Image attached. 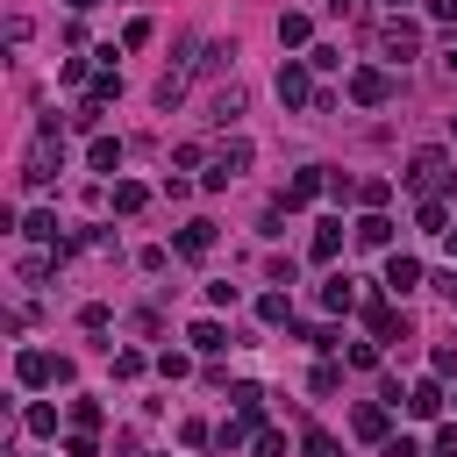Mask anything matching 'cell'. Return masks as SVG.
Returning <instances> with one entry per match:
<instances>
[{
  "label": "cell",
  "instance_id": "cell-25",
  "mask_svg": "<svg viewBox=\"0 0 457 457\" xmlns=\"http://www.w3.org/2000/svg\"><path fill=\"white\" fill-rule=\"evenodd\" d=\"M228 400H236V414H250V421H257V414H264V393H257V386H236V393H228Z\"/></svg>",
  "mask_w": 457,
  "mask_h": 457
},
{
  "label": "cell",
  "instance_id": "cell-28",
  "mask_svg": "<svg viewBox=\"0 0 457 457\" xmlns=\"http://www.w3.org/2000/svg\"><path fill=\"white\" fill-rule=\"evenodd\" d=\"M236 114H243V93H236V86H228V93H214V121H236Z\"/></svg>",
  "mask_w": 457,
  "mask_h": 457
},
{
  "label": "cell",
  "instance_id": "cell-23",
  "mask_svg": "<svg viewBox=\"0 0 457 457\" xmlns=\"http://www.w3.org/2000/svg\"><path fill=\"white\" fill-rule=\"evenodd\" d=\"M21 421H29V436H57V407H43V400H36Z\"/></svg>",
  "mask_w": 457,
  "mask_h": 457
},
{
  "label": "cell",
  "instance_id": "cell-26",
  "mask_svg": "<svg viewBox=\"0 0 457 457\" xmlns=\"http://www.w3.org/2000/svg\"><path fill=\"white\" fill-rule=\"evenodd\" d=\"M243 436H250V414H236V421H221V428H214V443H221V450H236Z\"/></svg>",
  "mask_w": 457,
  "mask_h": 457
},
{
  "label": "cell",
  "instance_id": "cell-27",
  "mask_svg": "<svg viewBox=\"0 0 457 457\" xmlns=\"http://www.w3.org/2000/svg\"><path fill=\"white\" fill-rule=\"evenodd\" d=\"M278 43H307V14H278Z\"/></svg>",
  "mask_w": 457,
  "mask_h": 457
},
{
  "label": "cell",
  "instance_id": "cell-6",
  "mask_svg": "<svg viewBox=\"0 0 457 457\" xmlns=\"http://www.w3.org/2000/svg\"><path fill=\"white\" fill-rule=\"evenodd\" d=\"M278 100H286V107H314V79H307V64H278Z\"/></svg>",
  "mask_w": 457,
  "mask_h": 457
},
{
  "label": "cell",
  "instance_id": "cell-30",
  "mask_svg": "<svg viewBox=\"0 0 457 457\" xmlns=\"http://www.w3.org/2000/svg\"><path fill=\"white\" fill-rule=\"evenodd\" d=\"M307 386H314V393H336V386H343V371H336V364H314V378H307Z\"/></svg>",
  "mask_w": 457,
  "mask_h": 457
},
{
  "label": "cell",
  "instance_id": "cell-15",
  "mask_svg": "<svg viewBox=\"0 0 457 457\" xmlns=\"http://www.w3.org/2000/svg\"><path fill=\"white\" fill-rule=\"evenodd\" d=\"M321 307H328V314H350V307H357V286H350V278L336 271V278L321 286Z\"/></svg>",
  "mask_w": 457,
  "mask_h": 457
},
{
  "label": "cell",
  "instance_id": "cell-10",
  "mask_svg": "<svg viewBox=\"0 0 457 457\" xmlns=\"http://www.w3.org/2000/svg\"><path fill=\"white\" fill-rule=\"evenodd\" d=\"M321 186H328L321 171H293V179H286V193H278V207H307V200H314Z\"/></svg>",
  "mask_w": 457,
  "mask_h": 457
},
{
  "label": "cell",
  "instance_id": "cell-16",
  "mask_svg": "<svg viewBox=\"0 0 457 457\" xmlns=\"http://www.w3.org/2000/svg\"><path fill=\"white\" fill-rule=\"evenodd\" d=\"M86 157H93V171H121V143H114V136H93Z\"/></svg>",
  "mask_w": 457,
  "mask_h": 457
},
{
  "label": "cell",
  "instance_id": "cell-7",
  "mask_svg": "<svg viewBox=\"0 0 457 457\" xmlns=\"http://www.w3.org/2000/svg\"><path fill=\"white\" fill-rule=\"evenodd\" d=\"M171 250H179V257H186V264H200V257H207V250H214V221H186V228H179V243H171Z\"/></svg>",
  "mask_w": 457,
  "mask_h": 457
},
{
  "label": "cell",
  "instance_id": "cell-29",
  "mask_svg": "<svg viewBox=\"0 0 457 457\" xmlns=\"http://www.w3.org/2000/svg\"><path fill=\"white\" fill-rule=\"evenodd\" d=\"M357 200H364V207H386V200H393V186H386V179H364V186H357Z\"/></svg>",
  "mask_w": 457,
  "mask_h": 457
},
{
  "label": "cell",
  "instance_id": "cell-21",
  "mask_svg": "<svg viewBox=\"0 0 457 457\" xmlns=\"http://www.w3.org/2000/svg\"><path fill=\"white\" fill-rule=\"evenodd\" d=\"M193 350H228V328L221 321H193Z\"/></svg>",
  "mask_w": 457,
  "mask_h": 457
},
{
  "label": "cell",
  "instance_id": "cell-9",
  "mask_svg": "<svg viewBox=\"0 0 457 457\" xmlns=\"http://www.w3.org/2000/svg\"><path fill=\"white\" fill-rule=\"evenodd\" d=\"M378 43H386V50H393V57H407V50H414V43H421V29H414V21H407V14H393V21H386V29H378Z\"/></svg>",
  "mask_w": 457,
  "mask_h": 457
},
{
  "label": "cell",
  "instance_id": "cell-38",
  "mask_svg": "<svg viewBox=\"0 0 457 457\" xmlns=\"http://www.w3.org/2000/svg\"><path fill=\"white\" fill-rule=\"evenodd\" d=\"M443 243H450V257H457V228H443Z\"/></svg>",
  "mask_w": 457,
  "mask_h": 457
},
{
  "label": "cell",
  "instance_id": "cell-35",
  "mask_svg": "<svg viewBox=\"0 0 457 457\" xmlns=\"http://www.w3.org/2000/svg\"><path fill=\"white\" fill-rule=\"evenodd\" d=\"M428 14L436 21H457V0H428Z\"/></svg>",
  "mask_w": 457,
  "mask_h": 457
},
{
  "label": "cell",
  "instance_id": "cell-12",
  "mask_svg": "<svg viewBox=\"0 0 457 457\" xmlns=\"http://www.w3.org/2000/svg\"><path fill=\"white\" fill-rule=\"evenodd\" d=\"M407 414H414V421H436V414H443V386H436V378H421V386L407 393Z\"/></svg>",
  "mask_w": 457,
  "mask_h": 457
},
{
  "label": "cell",
  "instance_id": "cell-11",
  "mask_svg": "<svg viewBox=\"0 0 457 457\" xmlns=\"http://www.w3.org/2000/svg\"><path fill=\"white\" fill-rule=\"evenodd\" d=\"M421 286V257H386V293H414Z\"/></svg>",
  "mask_w": 457,
  "mask_h": 457
},
{
  "label": "cell",
  "instance_id": "cell-14",
  "mask_svg": "<svg viewBox=\"0 0 457 457\" xmlns=\"http://www.w3.org/2000/svg\"><path fill=\"white\" fill-rule=\"evenodd\" d=\"M350 428H357L364 443H386V428H393V414H386V407H357V414H350Z\"/></svg>",
  "mask_w": 457,
  "mask_h": 457
},
{
  "label": "cell",
  "instance_id": "cell-37",
  "mask_svg": "<svg viewBox=\"0 0 457 457\" xmlns=\"http://www.w3.org/2000/svg\"><path fill=\"white\" fill-rule=\"evenodd\" d=\"M443 64H450V71H457V36H450V50H443Z\"/></svg>",
  "mask_w": 457,
  "mask_h": 457
},
{
  "label": "cell",
  "instance_id": "cell-34",
  "mask_svg": "<svg viewBox=\"0 0 457 457\" xmlns=\"http://www.w3.org/2000/svg\"><path fill=\"white\" fill-rule=\"evenodd\" d=\"M64 457H100V450H93V436H71V443H64Z\"/></svg>",
  "mask_w": 457,
  "mask_h": 457
},
{
  "label": "cell",
  "instance_id": "cell-2",
  "mask_svg": "<svg viewBox=\"0 0 457 457\" xmlns=\"http://www.w3.org/2000/svg\"><path fill=\"white\" fill-rule=\"evenodd\" d=\"M14 378H21V386H64V378H71V364H64V357H50V350H21V357H14Z\"/></svg>",
  "mask_w": 457,
  "mask_h": 457
},
{
  "label": "cell",
  "instance_id": "cell-32",
  "mask_svg": "<svg viewBox=\"0 0 457 457\" xmlns=\"http://www.w3.org/2000/svg\"><path fill=\"white\" fill-rule=\"evenodd\" d=\"M436 457H457V421H450V428H436Z\"/></svg>",
  "mask_w": 457,
  "mask_h": 457
},
{
  "label": "cell",
  "instance_id": "cell-20",
  "mask_svg": "<svg viewBox=\"0 0 457 457\" xmlns=\"http://www.w3.org/2000/svg\"><path fill=\"white\" fill-rule=\"evenodd\" d=\"M21 236H36V243H57V214H50V207H36V214L21 221Z\"/></svg>",
  "mask_w": 457,
  "mask_h": 457
},
{
  "label": "cell",
  "instance_id": "cell-13",
  "mask_svg": "<svg viewBox=\"0 0 457 457\" xmlns=\"http://www.w3.org/2000/svg\"><path fill=\"white\" fill-rule=\"evenodd\" d=\"M357 243H364V250H393V221H386V214L371 207V214L357 221Z\"/></svg>",
  "mask_w": 457,
  "mask_h": 457
},
{
  "label": "cell",
  "instance_id": "cell-39",
  "mask_svg": "<svg viewBox=\"0 0 457 457\" xmlns=\"http://www.w3.org/2000/svg\"><path fill=\"white\" fill-rule=\"evenodd\" d=\"M64 7H79V14H86V7H93V0H64Z\"/></svg>",
  "mask_w": 457,
  "mask_h": 457
},
{
  "label": "cell",
  "instance_id": "cell-36",
  "mask_svg": "<svg viewBox=\"0 0 457 457\" xmlns=\"http://www.w3.org/2000/svg\"><path fill=\"white\" fill-rule=\"evenodd\" d=\"M436 293H443V300H457V271H436Z\"/></svg>",
  "mask_w": 457,
  "mask_h": 457
},
{
  "label": "cell",
  "instance_id": "cell-19",
  "mask_svg": "<svg viewBox=\"0 0 457 457\" xmlns=\"http://www.w3.org/2000/svg\"><path fill=\"white\" fill-rule=\"evenodd\" d=\"M300 457H343V443H336L328 428H307V436H300Z\"/></svg>",
  "mask_w": 457,
  "mask_h": 457
},
{
  "label": "cell",
  "instance_id": "cell-5",
  "mask_svg": "<svg viewBox=\"0 0 457 457\" xmlns=\"http://www.w3.org/2000/svg\"><path fill=\"white\" fill-rule=\"evenodd\" d=\"M243 164H250V143L236 136V143H221V150H214V164L200 171V186H207V193H221V186H228V179H236Z\"/></svg>",
  "mask_w": 457,
  "mask_h": 457
},
{
  "label": "cell",
  "instance_id": "cell-17",
  "mask_svg": "<svg viewBox=\"0 0 457 457\" xmlns=\"http://www.w3.org/2000/svg\"><path fill=\"white\" fill-rule=\"evenodd\" d=\"M150 200V186H136V179H114V214H136Z\"/></svg>",
  "mask_w": 457,
  "mask_h": 457
},
{
  "label": "cell",
  "instance_id": "cell-41",
  "mask_svg": "<svg viewBox=\"0 0 457 457\" xmlns=\"http://www.w3.org/2000/svg\"><path fill=\"white\" fill-rule=\"evenodd\" d=\"M450 129H457V114H450Z\"/></svg>",
  "mask_w": 457,
  "mask_h": 457
},
{
  "label": "cell",
  "instance_id": "cell-1",
  "mask_svg": "<svg viewBox=\"0 0 457 457\" xmlns=\"http://www.w3.org/2000/svg\"><path fill=\"white\" fill-rule=\"evenodd\" d=\"M400 179H407V193H421V200H436L443 186H457V171H450V157H443V150H414Z\"/></svg>",
  "mask_w": 457,
  "mask_h": 457
},
{
  "label": "cell",
  "instance_id": "cell-3",
  "mask_svg": "<svg viewBox=\"0 0 457 457\" xmlns=\"http://www.w3.org/2000/svg\"><path fill=\"white\" fill-rule=\"evenodd\" d=\"M350 100H357V107H386V100H393V71L357 64V71H350Z\"/></svg>",
  "mask_w": 457,
  "mask_h": 457
},
{
  "label": "cell",
  "instance_id": "cell-18",
  "mask_svg": "<svg viewBox=\"0 0 457 457\" xmlns=\"http://www.w3.org/2000/svg\"><path fill=\"white\" fill-rule=\"evenodd\" d=\"M336 250H343V221H321V228H314V264H328Z\"/></svg>",
  "mask_w": 457,
  "mask_h": 457
},
{
  "label": "cell",
  "instance_id": "cell-22",
  "mask_svg": "<svg viewBox=\"0 0 457 457\" xmlns=\"http://www.w3.org/2000/svg\"><path fill=\"white\" fill-rule=\"evenodd\" d=\"M257 321H271V328H278V321H293V307H286V293H264V300H257Z\"/></svg>",
  "mask_w": 457,
  "mask_h": 457
},
{
  "label": "cell",
  "instance_id": "cell-8",
  "mask_svg": "<svg viewBox=\"0 0 457 457\" xmlns=\"http://www.w3.org/2000/svg\"><path fill=\"white\" fill-rule=\"evenodd\" d=\"M364 321H371V336H378V343H393V336H400V328H407V321H400V307H393V300H364Z\"/></svg>",
  "mask_w": 457,
  "mask_h": 457
},
{
  "label": "cell",
  "instance_id": "cell-31",
  "mask_svg": "<svg viewBox=\"0 0 457 457\" xmlns=\"http://www.w3.org/2000/svg\"><path fill=\"white\" fill-rule=\"evenodd\" d=\"M257 457H286V436L278 428H257Z\"/></svg>",
  "mask_w": 457,
  "mask_h": 457
},
{
  "label": "cell",
  "instance_id": "cell-24",
  "mask_svg": "<svg viewBox=\"0 0 457 457\" xmlns=\"http://www.w3.org/2000/svg\"><path fill=\"white\" fill-rule=\"evenodd\" d=\"M421 228L443 236V228H450V207H443V200H421Z\"/></svg>",
  "mask_w": 457,
  "mask_h": 457
},
{
  "label": "cell",
  "instance_id": "cell-33",
  "mask_svg": "<svg viewBox=\"0 0 457 457\" xmlns=\"http://www.w3.org/2000/svg\"><path fill=\"white\" fill-rule=\"evenodd\" d=\"M386 457H421V443H414V436H400V443H386Z\"/></svg>",
  "mask_w": 457,
  "mask_h": 457
},
{
  "label": "cell",
  "instance_id": "cell-4",
  "mask_svg": "<svg viewBox=\"0 0 457 457\" xmlns=\"http://www.w3.org/2000/svg\"><path fill=\"white\" fill-rule=\"evenodd\" d=\"M57 164H64V136H57V121H43V129H36V150H29V179L43 186Z\"/></svg>",
  "mask_w": 457,
  "mask_h": 457
},
{
  "label": "cell",
  "instance_id": "cell-40",
  "mask_svg": "<svg viewBox=\"0 0 457 457\" xmlns=\"http://www.w3.org/2000/svg\"><path fill=\"white\" fill-rule=\"evenodd\" d=\"M393 7H407V0H393Z\"/></svg>",
  "mask_w": 457,
  "mask_h": 457
}]
</instances>
